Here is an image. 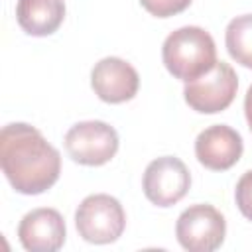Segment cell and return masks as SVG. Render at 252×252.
Masks as SVG:
<instances>
[{"instance_id": "obj_9", "label": "cell", "mask_w": 252, "mask_h": 252, "mask_svg": "<svg viewBox=\"0 0 252 252\" xmlns=\"http://www.w3.org/2000/svg\"><path fill=\"white\" fill-rule=\"evenodd\" d=\"M242 150V136L226 124H213L199 132L195 140V156L199 163L213 171L230 169L240 159Z\"/></svg>"}, {"instance_id": "obj_11", "label": "cell", "mask_w": 252, "mask_h": 252, "mask_svg": "<svg viewBox=\"0 0 252 252\" xmlns=\"http://www.w3.org/2000/svg\"><path fill=\"white\" fill-rule=\"evenodd\" d=\"M65 18L63 0H18L16 20L20 28L35 37L53 33Z\"/></svg>"}, {"instance_id": "obj_2", "label": "cell", "mask_w": 252, "mask_h": 252, "mask_svg": "<svg viewBox=\"0 0 252 252\" xmlns=\"http://www.w3.org/2000/svg\"><path fill=\"white\" fill-rule=\"evenodd\" d=\"M161 59L175 79L185 83L193 81L215 67V39L199 26H183L165 37L161 45Z\"/></svg>"}, {"instance_id": "obj_6", "label": "cell", "mask_w": 252, "mask_h": 252, "mask_svg": "<svg viewBox=\"0 0 252 252\" xmlns=\"http://www.w3.org/2000/svg\"><path fill=\"white\" fill-rule=\"evenodd\" d=\"M63 142L67 154L83 165H102L118 152V134L102 120L77 122L67 130Z\"/></svg>"}, {"instance_id": "obj_3", "label": "cell", "mask_w": 252, "mask_h": 252, "mask_svg": "<svg viewBox=\"0 0 252 252\" xmlns=\"http://www.w3.org/2000/svg\"><path fill=\"white\" fill-rule=\"evenodd\" d=\"M75 226L83 240L91 244H108L122 236L126 213L116 197L94 193L85 197L77 207Z\"/></svg>"}, {"instance_id": "obj_15", "label": "cell", "mask_w": 252, "mask_h": 252, "mask_svg": "<svg viewBox=\"0 0 252 252\" xmlns=\"http://www.w3.org/2000/svg\"><path fill=\"white\" fill-rule=\"evenodd\" d=\"M244 114H246L248 128H250V132H252V85L248 87L246 96H244Z\"/></svg>"}, {"instance_id": "obj_13", "label": "cell", "mask_w": 252, "mask_h": 252, "mask_svg": "<svg viewBox=\"0 0 252 252\" xmlns=\"http://www.w3.org/2000/svg\"><path fill=\"white\" fill-rule=\"evenodd\" d=\"M234 199H236L238 211L248 220H252V169L244 171L242 177L238 179L236 189H234Z\"/></svg>"}, {"instance_id": "obj_14", "label": "cell", "mask_w": 252, "mask_h": 252, "mask_svg": "<svg viewBox=\"0 0 252 252\" xmlns=\"http://www.w3.org/2000/svg\"><path fill=\"white\" fill-rule=\"evenodd\" d=\"M140 4L158 18H169L175 16L179 12H183L185 8H189L191 0H140Z\"/></svg>"}, {"instance_id": "obj_12", "label": "cell", "mask_w": 252, "mask_h": 252, "mask_svg": "<svg viewBox=\"0 0 252 252\" xmlns=\"http://www.w3.org/2000/svg\"><path fill=\"white\" fill-rule=\"evenodd\" d=\"M224 43L236 63L252 69V14H242L228 22Z\"/></svg>"}, {"instance_id": "obj_5", "label": "cell", "mask_w": 252, "mask_h": 252, "mask_svg": "<svg viewBox=\"0 0 252 252\" xmlns=\"http://www.w3.org/2000/svg\"><path fill=\"white\" fill-rule=\"evenodd\" d=\"M236 89L238 77L234 69L224 61H217L209 73L185 83L183 96L193 110L215 114L230 106L236 96Z\"/></svg>"}, {"instance_id": "obj_7", "label": "cell", "mask_w": 252, "mask_h": 252, "mask_svg": "<svg viewBox=\"0 0 252 252\" xmlns=\"http://www.w3.org/2000/svg\"><path fill=\"white\" fill-rule=\"evenodd\" d=\"M144 195L158 207H171L191 187L187 165L175 156H161L148 163L142 179Z\"/></svg>"}, {"instance_id": "obj_1", "label": "cell", "mask_w": 252, "mask_h": 252, "mask_svg": "<svg viewBox=\"0 0 252 252\" xmlns=\"http://www.w3.org/2000/svg\"><path fill=\"white\" fill-rule=\"evenodd\" d=\"M0 165L18 193L39 195L59 179L61 156L37 128L12 122L0 132Z\"/></svg>"}, {"instance_id": "obj_10", "label": "cell", "mask_w": 252, "mask_h": 252, "mask_svg": "<svg viewBox=\"0 0 252 252\" xmlns=\"http://www.w3.org/2000/svg\"><path fill=\"white\" fill-rule=\"evenodd\" d=\"M67 236L65 220L55 209H33L18 224V238L30 252H55Z\"/></svg>"}, {"instance_id": "obj_4", "label": "cell", "mask_w": 252, "mask_h": 252, "mask_svg": "<svg viewBox=\"0 0 252 252\" xmlns=\"http://www.w3.org/2000/svg\"><path fill=\"white\" fill-rule=\"evenodd\" d=\"M224 217L207 203L187 207L175 222L177 242L189 252H213L224 242Z\"/></svg>"}, {"instance_id": "obj_8", "label": "cell", "mask_w": 252, "mask_h": 252, "mask_svg": "<svg viewBox=\"0 0 252 252\" xmlns=\"http://www.w3.org/2000/svg\"><path fill=\"white\" fill-rule=\"evenodd\" d=\"M91 85L100 100L118 104L134 98L140 87V77L128 61L120 57H104L93 67Z\"/></svg>"}]
</instances>
